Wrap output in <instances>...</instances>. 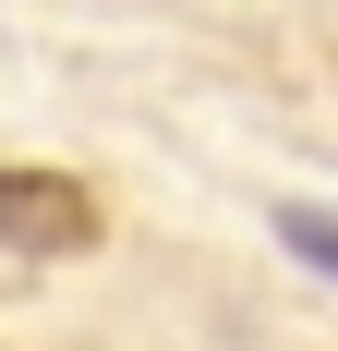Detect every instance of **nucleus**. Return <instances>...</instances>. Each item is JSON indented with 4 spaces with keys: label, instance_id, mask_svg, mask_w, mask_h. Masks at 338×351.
<instances>
[{
    "label": "nucleus",
    "instance_id": "1",
    "mask_svg": "<svg viewBox=\"0 0 338 351\" xmlns=\"http://www.w3.org/2000/svg\"><path fill=\"white\" fill-rule=\"evenodd\" d=\"M97 243V194L61 170H0V254H85Z\"/></svg>",
    "mask_w": 338,
    "mask_h": 351
},
{
    "label": "nucleus",
    "instance_id": "2",
    "mask_svg": "<svg viewBox=\"0 0 338 351\" xmlns=\"http://www.w3.org/2000/svg\"><path fill=\"white\" fill-rule=\"evenodd\" d=\"M278 243L302 254L314 279H338V206H278Z\"/></svg>",
    "mask_w": 338,
    "mask_h": 351
}]
</instances>
